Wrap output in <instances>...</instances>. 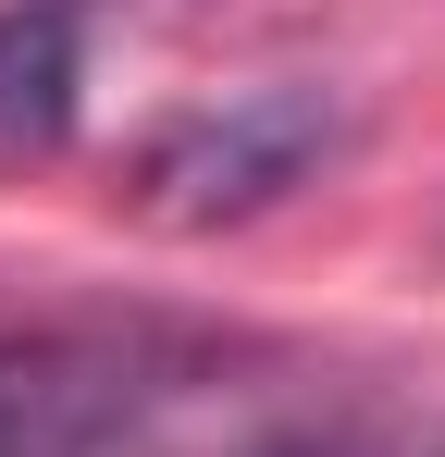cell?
Segmentation results:
<instances>
[{
  "instance_id": "obj_1",
  "label": "cell",
  "mask_w": 445,
  "mask_h": 457,
  "mask_svg": "<svg viewBox=\"0 0 445 457\" xmlns=\"http://www.w3.org/2000/svg\"><path fill=\"white\" fill-rule=\"evenodd\" d=\"M334 149H347V99L309 75H273V87H235L211 112L161 124L124 173V211L161 235H211V223H248V211L297 198Z\"/></svg>"
},
{
  "instance_id": "obj_2",
  "label": "cell",
  "mask_w": 445,
  "mask_h": 457,
  "mask_svg": "<svg viewBox=\"0 0 445 457\" xmlns=\"http://www.w3.org/2000/svg\"><path fill=\"white\" fill-rule=\"evenodd\" d=\"M87 50H74V0H0V161L63 149Z\"/></svg>"
}]
</instances>
